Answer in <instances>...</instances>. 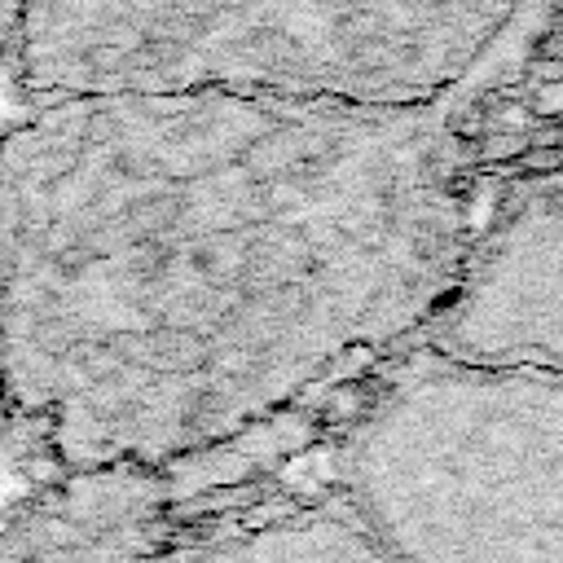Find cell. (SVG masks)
I'll list each match as a JSON object with an SVG mask.
<instances>
[{"mask_svg": "<svg viewBox=\"0 0 563 563\" xmlns=\"http://www.w3.org/2000/svg\"><path fill=\"white\" fill-rule=\"evenodd\" d=\"M396 563H563V369H418L347 449Z\"/></svg>", "mask_w": 563, "mask_h": 563, "instance_id": "obj_3", "label": "cell"}, {"mask_svg": "<svg viewBox=\"0 0 563 563\" xmlns=\"http://www.w3.org/2000/svg\"><path fill=\"white\" fill-rule=\"evenodd\" d=\"M0 409H4V396H0Z\"/></svg>", "mask_w": 563, "mask_h": 563, "instance_id": "obj_8", "label": "cell"}, {"mask_svg": "<svg viewBox=\"0 0 563 563\" xmlns=\"http://www.w3.org/2000/svg\"><path fill=\"white\" fill-rule=\"evenodd\" d=\"M440 317L453 361L563 369V194L523 202L475 242Z\"/></svg>", "mask_w": 563, "mask_h": 563, "instance_id": "obj_4", "label": "cell"}, {"mask_svg": "<svg viewBox=\"0 0 563 563\" xmlns=\"http://www.w3.org/2000/svg\"><path fill=\"white\" fill-rule=\"evenodd\" d=\"M523 75L537 84H559L563 79V57H523Z\"/></svg>", "mask_w": 563, "mask_h": 563, "instance_id": "obj_7", "label": "cell"}, {"mask_svg": "<svg viewBox=\"0 0 563 563\" xmlns=\"http://www.w3.org/2000/svg\"><path fill=\"white\" fill-rule=\"evenodd\" d=\"M167 563H396V554L378 541L369 523L312 515V519L273 523L268 532H255L251 541L242 537L216 550L207 545L198 554L167 559Z\"/></svg>", "mask_w": 563, "mask_h": 563, "instance_id": "obj_5", "label": "cell"}, {"mask_svg": "<svg viewBox=\"0 0 563 563\" xmlns=\"http://www.w3.org/2000/svg\"><path fill=\"white\" fill-rule=\"evenodd\" d=\"M22 13H26V0H0V53H13Z\"/></svg>", "mask_w": 563, "mask_h": 563, "instance_id": "obj_6", "label": "cell"}, {"mask_svg": "<svg viewBox=\"0 0 563 563\" xmlns=\"http://www.w3.org/2000/svg\"><path fill=\"white\" fill-rule=\"evenodd\" d=\"M541 0H26L13 57L40 97L268 88L378 106L471 92Z\"/></svg>", "mask_w": 563, "mask_h": 563, "instance_id": "obj_2", "label": "cell"}, {"mask_svg": "<svg viewBox=\"0 0 563 563\" xmlns=\"http://www.w3.org/2000/svg\"><path fill=\"white\" fill-rule=\"evenodd\" d=\"M475 101L66 92L0 136V396L79 466L242 435L440 312Z\"/></svg>", "mask_w": 563, "mask_h": 563, "instance_id": "obj_1", "label": "cell"}]
</instances>
